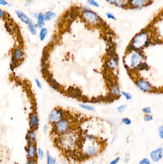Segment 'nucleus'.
Listing matches in <instances>:
<instances>
[{"label": "nucleus", "instance_id": "39", "mask_svg": "<svg viewBox=\"0 0 163 164\" xmlns=\"http://www.w3.org/2000/svg\"><path fill=\"white\" fill-rule=\"evenodd\" d=\"M153 117L150 114H146L144 117V120L146 121H150L153 119Z\"/></svg>", "mask_w": 163, "mask_h": 164}, {"label": "nucleus", "instance_id": "11", "mask_svg": "<svg viewBox=\"0 0 163 164\" xmlns=\"http://www.w3.org/2000/svg\"><path fill=\"white\" fill-rule=\"evenodd\" d=\"M29 125L31 130L37 131L39 125V119L35 112H32L29 115Z\"/></svg>", "mask_w": 163, "mask_h": 164}, {"label": "nucleus", "instance_id": "38", "mask_svg": "<svg viewBox=\"0 0 163 164\" xmlns=\"http://www.w3.org/2000/svg\"><path fill=\"white\" fill-rule=\"evenodd\" d=\"M122 93L125 97V98L127 99L130 100V99H132L131 94H130V93H127V92H122Z\"/></svg>", "mask_w": 163, "mask_h": 164}, {"label": "nucleus", "instance_id": "37", "mask_svg": "<svg viewBox=\"0 0 163 164\" xmlns=\"http://www.w3.org/2000/svg\"><path fill=\"white\" fill-rule=\"evenodd\" d=\"M142 111L143 112H144V113L147 114H149L151 113V109L150 107H144Z\"/></svg>", "mask_w": 163, "mask_h": 164}, {"label": "nucleus", "instance_id": "41", "mask_svg": "<svg viewBox=\"0 0 163 164\" xmlns=\"http://www.w3.org/2000/svg\"><path fill=\"white\" fill-rule=\"evenodd\" d=\"M35 82L37 87H38V88L41 89L42 87V84H41V83L39 80H38V79H35Z\"/></svg>", "mask_w": 163, "mask_h": 164}, {"label": "nucleus", "instance_id": "21", "mask_svg": "<svg viewBox=\"0 0 163 164\" xmlns=\"http://www.w3.org/2000/svg\"><path fill=\"white\" fill-rule=\"evenodd\" d=\"M48 34V29L45 27L42 28L40 30L39 33V38L41 41L45 40V38L47 37Z\"/></svg>", "mask_w": 163, "mask_h": 164}, {"label": "nucleus", "instance_id": "30", "mask_svg": "<svg viewBox=\"0 0 163 164\" xmlns=\"http://www.w3.org/2000/svg\"><path fill=\"white\" fill-rule=\"evenodd\" d=\"M34 1L33 0H26L24 3V6L26 7H28L31 6L33 4Z\"/></svg>", "mask_w": 163, "mask_h": 164}, {"label": "nucleus", "instance_id": "14", "mask_svg": "<svg viewBox=\"0 0 163 164\" xmlns=\"http://www.w3.org/2000/svg\"><path fill=\"white\" fill-rule=\"evenodd\" d=\"M15 13L16 14L17 17L18 18V19L23 23L25 24L26 25L29 23L31 19L25 12L20 10H16L15 11Z\"/></svg>", "mask_w": 163, "mask_h": 164}, {"label": "nucleus", "instance_id": "31", "mask_svg": "<svg viewBox=\"0 0 163 164\" xmlns=\"http://www.w3.org/2000/svg\"><path fill=\"white\" fill-rule=\"evenodd\" d=\"M126 105H123L122 106H120L117 108V110L120 113H122L124 112V111H125V109H126Z\"/></svg>", "mask_w": 163, "mask_h": 164}, {"label": "nucleus", "instance_id": "23", "mask_svg": "<svg viewBox=\"0 0 163 164\" xmlns=\"http://www.w3.org/2000/svg\"><path fill=\"white\" fill-rule=\"evenodd\" d=\"M121 93L119 88L117 85H114L112 86L111 90V94L114 95V97H118L119 96Z\"/></svg>", "mask_w": 163, "mask_h": 164}, {"label": "nucleus", "instance_id": "29", "mask_svg": "<svg viewBox=\"0 0 163 164\" xmlns=\"http://www.w3.org/2000/svg\"><path fill=\"white\" fill-rule=\"evenodd\" d=\"M25 164H37V159H27Z\"/></svg>", "mask_w": 163, "mask_h": 164}, {"label": "nucleus", "instance_id": "35", "mask_svg": "<svg viewBox=\"0 0 163 164\" xmlns=\"http://www.w3.org/2000/svg\"><path fill=\"white\" fill-rule=\"evenodd\" d=\"M106 15L107 18H109V19H112V20H115L116 19V18H115L114 15V14H112V13H111L107 12V13H106Z\"/></svg>", "mask_w": 163, "mask_h": 164}, {"label": "nucleus", "instance_id": "17", "mask_svg": "<svg viewBox=\"0 0 163 164\" xmlns=\"http://www.w3.org/2000/svg\"><path fill=\"white\" fill-rule=\"evenodd\" d=\"M107 2L111 5H115L120 8H124L127 6L125 0H106Z\"/></svg>", "mask_w": 163, "mask_h": 164}, {"label": "nucleus", "instance_id": "2", "mask_svg": "<svg viewBox=\"0 0 163 164\" xmlns=\"http://www.w3.org/2000/svg\"><path fill=\"white\" fill-rule=\"evenodd\" d=\"M149 42L148 34L146 31H142L134 37L131 45L134 51H137L147 46Z\"/></svg>", "mask_w": 163, "mask_h": 164}, {"label": "nucleus", "instance_id": "15", "mask_svg": "<svg viewBox=\"0 0 163 164\" xmlns=\"http://www.w3.org/2000/svg\"><path fill=\"white\" fill-rule=\"evenodd\" d=\"M137 86L140 90L143 92H149L151 90L152 86L149 83L145 80L140 79L136 83Z\"/></svg>", "mask_w": 163, "mask_h": 164}, {"label": "nucleus", "instance_id": "36", "mask_svg": "<svg viewBox=\"0 0 163 164\" xmlns=\"http://www.w3.org/2000/svg\"><path fill=\"white\" fill-rule=\"evenodd\" d=\"M158 134L161 139H163V127L160 126L158 128Z\"/></svg>", "mask_w": 163, "mask_h": 164}, {"label": "nucleus", "instance_id": "27", "mask_svg": "<svg viewBox=\"0 0 163 164\" xmlns=\"http://www.w3.org/2000/svg\"><path fill=\"white\" fill-rule=\"evenodd\" d=\"M79 106L82 109H85L86 110L89 111H94L95 110L94 107L92 106L86 105L79 104Z\"/></svg>", "mask_w": 163, "mask_h": 164}, {"label": "nucleus", "instance_id": "5", "mask_svg": "<svg viewBox=\"0 0 163 164\" xmlns=\"http://www.w3.org/2000/svg\"><path fill=\"white\" fill-rule=\"evenodd\" d=\"M82 17L85 22L90 26H95L100 22V18L98 15L90 10L83 11Z\"/></svg>", "mask_w": 163, "mask_h": 164}, {"label": "nucleus", "instance_id": "28", "mask_svg": "<svg viewBox=\"0 0 163 164\" xmlns=\"http://www.w3.org/2000/svg\"><path fill=\"white\" fill-rule=\"evenodd\" d=\"M87 2L89 3L90 5L92 6L96 7H99L100 5L97 2H96L95 0H86Z\"/></svg>", "mask_w": 163, "mask_h": 164}, {"label": "nucleus", "instance_id": "19", "mask_svg": "<svg viewBox=\"0 0 163 164\" xmlns=\"http://www.w3.org/2000/svg\"><path fill=\"white\" fill-rule=\"evenodd\" d=\"M57 14L52 11H48L44 13V18L45 22H48L55 18Z\"/></svg>", "mask_w": 163, "mask_h": 164}, {"label": "nucleus", "instance_id": "42", "mask_svg": "<svg viewBox=\"0 0 163 164\" xmlns=\"http://www.w3.org/2000/svg\"><path fill=\"white\" fill-rule=\"evenodd\" d=\"M38 13H38V12H32V13H31V16H32V18H33L34 19H37L38 16Z\"/></svg>", "mask_w": 163, "mask_h": 164}, {"label": "nucleus", "instance_id": "7", "mask_svg": "<svg viewBox=\"0 0 163 164\" xmlns=\"http://www.w3.org/2000/svg\"><path fill=\"white\" fill-rule=\"evenodd\" d=\"M24 53L22 48L20 47L15 48L12 53V63L13 67H15L23 61Z\"/></svg>", "mask_w": 163, "mask_h": 164}, {"label": "nucleus", "instance_id": "6", "mask_svg": "<svg viewBox=\"0 0 163 164\" xmlns=\"http://www.w3.org/2000/svg\"><path fill=\"white\" fill-rule=\"evenodd\" d=\"M63 118L62 109L58 108L53 109L48 116V121L51 125H54Z\"/></svg>", "mask_w": 163, "mask_h": 164}, {"label": "nucleus", "instance_id": "20", "mask_svg": "<svg viewBox=\"0 0 163 164\" xmlns=\"http://www.w3.org/2000/svg\"><path fill=\"white\" fill-rule=\"evenodd\" d=\"M107 66L108 68H109L111 69H112V70L115 69L118 66V61H117V59L114 57H112L107 61Z\"/></svg>", "mask_w": 163, "mask_h": 164}, {"label": "nucleus", "instance_id": "40", "mask_svg": "<svg viewBox=\"0 0 163 164\" xmlns=\"http://www.w3.org/2000/svg\"><path fill=\"white\" fill-rule=\"evenodd\" d=\"M9 5L8 2L6 0H0V5L2 6H7Z\"/></svg>", "mask_w": 163, "mask_h": 164}, {"label": "nucleus", "instance_id": "12", "mask_svg": "<svg viewBox=\"0 0 163 164\" xmlns=\"http://www.w3.org/2000/svg\"><path fill=\"white\" fill-rule=\"evenodd\" d=\"M150 157L154 162L160 161L163 157V148L160 147L150 153Z\"/></svg>", "mask_w": 163, "mask_h": 164}, {"label": "nucleus", "instance_id": "16", "mask_svg": "<svg viewBox=\"0 0 163 164\" xmlns=\"http://www.w3.org/2000/svg\"><path fill=\"white\" fill-rule=\"evenodd\" d=\"M37 22L35 23V26L37 27V29H41L42 28H44L45 25V20L44 18V13L42 12H40L38 13V16L37 18Z\"/></svg>", "mask_w": 163, "mask_h": 164}, {"label": "nucleus", "instance_id": "45", "mask_svg": "<svg viewBox=\"0 0 163 164\" xmlns=\"http://www.w3.org/2000/svg\"><path fill=\"white\" fill-rule=\"evenodd\" d=\"M83 97H82V99H83L84 102H87L88 101V99L87 97H84V96H83Z\"/></svg>", "mask_w": 163, "mask_h": 164}, {"label": "nucleus", "instance_id": "43", "mask_svg": "<svg viewBox=\"0 0 163 164\" xmlns=\"http://www.w3.org/2000/svg\"><path fill=\"white\" fill-rule=\"evenodd\" d=\"M120 158L119 157H117L116 158H115V159H114V160H112L111 163H110V164H116L119 162V161H120Z\"/></svg>", "mask_w": 163, "mask_h": 164}, {"label": "nucleus", "instance_id": "26", "mask_svg": "<svg viewBox=\"0 0 163 164\" xmlns=\"http://www.w3.org/2000/svg\"><path fill=\"white\" fill-rule=\"evenodd\" d=\"M148 68V66L146 63H142L141 64L139 65L136 69L139 71H143V70H146Z\"/></svg>", "mask_w": 163, "mask_h": 164}, {"label": "nucleus", "instance_id": "33", "mask_svg": "<svg viewBox=\"0 0 163 164\" xmlns=\"http://www.w3.org/2000/svg\"><path fill=\"white\" fill-rule=\"evenodd\" d=\"M139 164H151L150 160L148 158H144L141 160L139 162Z\"/></svg>", "mask_w": 163, "mask_h": 164}, {"label": "nucleus", "instance_id": "4", "mask_svg": "<svg viewBox=\"0 0 163 164\" xmlns=\"http://www.w3.org/2000/svg\"><path fill=\"white\" fill-rule=\"evenodd\" d=\"M70 122L66 119H62L53 125V132L55 135L59 136L69 131Z\"/></svg>", "mask_w": 163, "mask_h": 164}, {"label": "nucleus", "instance_id": "25", "mask_svg": "<svg viewBox=\"0 0 163 164\" xmlns=\"http://www.w3.org/2000/svg\"><path fill=\"white\" fill-rule=\"evenodd\" d=\"M115 97L111 94H110L109 96H107V97H104V101L106 102H109V103H111L114 101V99L115 98Z\"/></svg>", "mask_w": 163, "mask_h": 164}, {"label": "nucleus", "instance_id": "44", "mask_svg": "<svg viewBox=\"0 0 163 164\" xmlns=\"http://www.w3.org/2000/svg\"><path fill=\"white\" fill-rule=\"evenodd\" d=\"M43 131H44V132H47L48 131V127L47 125H45L43 127Z\"/></svg>", "mask_w": 163, "mask_h": 164}, {"label": "nucleus", "instance_id": "3", "mask_svg": "<svg viewBox=\"0 0 163 164\" xmlns=\"http://www.w3.org/2000/svg\"><path fill=\"white\" fill-rule=\"evenodd\" d=\"M93 138L89 136L88 138L89 142L82 145L83 153L87 157H92L97 155L100 150V147L99 144L93 142Z\"/></svg>", "mask_w": 163, "mask_h": 164}, {"label": "nucleus", "instance_id": "9", "mask_svg": "<svg viewBox=\"0 0 163 164\" xmlns=\"http://www.w3.org/2000/svg\"><path fill=\"white\" fill-rule=\"evenodd\" d=\"M143 56L140 52L137 51H134L130 57V65L134 68H137L139 64L142 63L143 60Z\"/></svg>", "mask_w": 163, "mask_h": 164}, {"label": "nucleus", "instance_id": "13", "mask_svg": "<svg viewBox=\"0 0 163 164\" xmlns=\"http://www.w3.org/2000/svg\"><path fill=\"white\" fill-rule=\"evenodd\" d=\"M37 134L36 131L33 130H29L26 135V140L27 144H36Z\"/></svg>", "mask_w": 163, "mask_h": 164}, {"label": "nucleus", "instance_id": "1", "mask_svg": "<svg viewBox=\"0 0 163 164\" xmlns=\"http://www.w3.org/2000/svg\"><path fill=\"white\" fill-rule=\"evenodd\" d=\"M56 142L57 146L65 152H71L77 147L82 146L79 138L76 132L69 131L58 136Z\"/></svg>", "mask_w": 163, "mask_h": 164}, {"label": "nucleus", "instance_id": "24", "mask_svg": "<svg viewBox=\"0 0 163 164\" xmlns=\"http://www.w3.org/2000/svg\"><path fill=\"white\" fill-rule=\"evenodd\" d=\"M45 156V154L42 148L39 147L37 149V158L39 160H43Z\"/></svg>", "mask_w": 163, "mask_h": 164}, {"label": "nucleus", "instance_id": "32", "mask_svg": "<svg viewBox=\"0 0 163 164\" xmlns=\"http://www.w3.org/2000/svg\"><path fill=\"white\" fill-rule=\"evenodd\" d=\"M122 121V123L125 125H128L131 124V121L128 118H123Z\"/></svg>", "mask_w": 163, "mask_h": 164}, {"label": "nucleus", "instance_id": "22", "mask_svg": "<svg viewBox=\"0 0 163 164\" xmlns=\"http://www.w3.org/2000/svg\"><path fill=\"white\" fill-rule=\"evenodd\" d=\"M47 164H56L57 160L54 157H52L49 152H47L46 154Z\"/></svg>", "mask_w": 163, "mask_h": 164}, {"label": "nucleus", "instance_id": "8", "mask_svg": "<svg viewBox=\"0 0 163 164\" xmlns=\"http://www.w3.org/2000/svg\"><path fill=\"white\" fill-rule=\"evenodd\" d=\"M150 0H128V6L132 9H139L148 5Z\"/></svg>", "mask_w": 163, "mask_h": 164}, {"label": "nucleus", "instance_id": "18", "mask_svg": "<svg viewBox=\"0 0 163 164\" xmlns=\"http://www.w3.org/2000/svg\"><path fill=\"white\" fill-rule=\"evenodd\" d=\"M27 28L29 32L32 35H35L37 34V28L35 26V24L32 19H31L29 23L27 25Z\"/></svg>", "mask_w": 163, "mask_h": 164}, {"label": "nucleus", "instance_id": "34", "mask_svg": "<svg viewBox=\"0 0 163 164\" xmlns=\"http://www.w3.org/2000/svg\"><path fill=\"white\" fill-rule=\"evenodd\" d=\"M6 16V13L5 10L0 9V19L5 18Z\"/></svg>", "mask_w": 163, "mask_h": 164}, {"label": "nucleus", "instance_id": "10", "mask_svg": "<svg viewBox=\"0 0 163 164\" xmlns=\"http://www.w3.org/2000/svg\"><path fill=\"white\" fill-rule=\"evenodd\" d=\"M37 147L36 144H27L25 147L27 159H37Z\"/></svg>", "mask_w": 163, "mask_h": 164}]
</instances>
